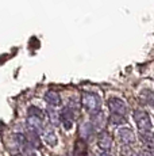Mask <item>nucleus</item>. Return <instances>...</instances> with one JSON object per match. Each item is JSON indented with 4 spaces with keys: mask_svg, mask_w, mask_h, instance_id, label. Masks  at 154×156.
Masks as SVG:
<instances>
[{
    "mask_svg": "<svg viewBox=\"0 0 154 156\" xmlns=\"http://www.w3.org/2000/svg\"><path fill=\"white\" fill-rule=\"evenodd\" d=\"M81 105L88 113L93 114L100 112V106H102V99L97 94L93 92H84L81 97Z\"/></svg>",
    "mask_w": 154,
    "mask_h": 156,
    "instance_id": "f257e3e1",
    "label": "nucleus"
},
{
    "mask_svg": "<svg viewBox=\"0 0 154 156\" xmlns=\"http://www.w3.org/2000/svg\"><path fill=\"white\" fill-rule=\"evenodd\" d=\"M134 119L137 122L138 128H139V132H149L152 130V119H150L149 114H147L145 110L142 109H138L134 112Z\"/></svg>",
    "mask_w": 154,
    "mask_h": 156,
    "instance_id": "f03ea898",
    "label": "nucleus"
},
{
    "mask_svg": "<svg viewBox=\"0 0 154 156\" xmlns=\"http://www.w3.org/2000/svg\"><path fill=\"white\" fill-rule=\"evenodd\" d=\"M107 105H108V109H109V112H111V114H120V115H126L127 106H126V103H124L122 99L115 98V97L109 98Z\"/></svg>",
    "mask_w": 154,
    "mask_h": 156,
    "instance_id": "7ed1b4c3",
    "label": "nucleus"
},
{
    "mask_svg": "<svg viewBox=\"0 0 154 156\" xmlns=\"http://www.w3.org/2000/svg\"><path fill=\"white\" fill-rule=\"evenodd\" d=\"M97 145H99V148L102 149V151H108L109 148H111L112 145V139L111 136L108 134V132L105 130H102L99 133V136H97Z\"/></svg>",
    "mask_w": 154,
    "mask_h": 156,
    "instance_id": "20e7f679",
    "label": "nucleus"
},
{
    "mask_svg": "<svg viewBox=\"0 0 154 156\" xmlns=\"http://www.w3.org/2000/svg\"><path fill=\"white\" fill-rule=\"evenodd\" d=\"M118 137L122 144H131L135 141V134L130 128H122L118 132Z\"/></svg>",
    "mask_w": 154,
    "mask_h": 156,
    "instance_id": "39448f33",
    "label": "nucleus"
},
{
    "mask_svg": "<svg viewBox=\"0 0 154 156\" xmlns=\"http://www.w3.org/2000/svg\"><path fill=\"white\" fill-rule=\"evenodd\" d=\"M105 124H107V118L104 117V114L102 112H97V113H93L92 114V125L95 129H103L105 128Z\"/></svg>",
    "mask_w": 154,
    "mask_h": 156,
    "instance_id": "423d86ee",
    "label": "nucleus"
},
{
    "mask_svg": "<svg viewBox=\"0 0 154 156\" xmlns=\"http://www.w3.org/2000/svg\"><path fill=\"white\" fill-rule=\"evenodd\" d=\"M27 126L34 129V130H37L38 133H39V132H43V119L39 118V117H35V115H28Z\"/></svg>",
    "mask_w": 154,
    "mask_h": 156,
    "instance_id": "0eeeda50",
    "label": "nucleus"
},
{
    "mask_svg": "<svg viewBox=\"0 0 154 156\" xmlns=\"http://www.w3.org/2000/svg\"><path fill=\"white\" fill-rule=\"evenodd\" d=\"M43 140H45L46 144H49L50 147L57 145V136H55L54 130H53L50 126H47L46 129H43Z\"/></svg>",
    "mask_w": 154,
    "mask_h": 156,
    "instance_id": "6e6552de",
    "label": "nucleus"
},
{
    "mask_svg": "<svg viewBox=\"0 0 154 156\" xmlns=\"http://www.w3.org/2000/svg\"><path fill=\"white\" fill-rule=\"evenodd\" d=\"M139 99H141L142 103L149 105L150 107L154 109V91H150V90H143V91L139 94Z\"/></svg>",
    "mask_w": 154,
    "mask_h": 156,
    "instance_id": "1a4fd4ad",
    "label": "nucleus"
},
{
    "mask_svg": "<svg viewBox=\"0 0 154 156\" xmlns=\"http://www.w3.org/2000/svg\"><path fill=\"white\" fill-rule=\"evenodd\" d=\"M139 136L145 145L149 147L150 149H154V132H139Z\"/></svg>",
    "mask_w": 154,
    "mask_h": 156,
    "instance_id": "9d476101",
    "label": "nucleus"
},
{
    "mask_svg": "<svg viewBox=\"0 0 154 156\" xmlns=\"http://www.w3.org/2000/svg\"><path fill=\"white\" fill-rule=\"evenodd\" d=\"M45 101L50 105V106H54V107L61 105V98H60V95H58V92L52 91V90L45 94Z\"/></svg>",
    "mask_w": 154,
    "mask_h": 156,
    "instance_id": "9b49d317",
    "label": "nucleus"
},
{
    "mask_svg": "<svg viewBox=\"0 0 154 156\" xmlns=\"http://www.w3.org/2000/svg\"><path fill=\"white\" fill-rule=\"evenodd\" d=\"M46 113H47V115H49V118H50V122H52L54 126L60 124V121H61V114L58 113L57 110L54 109V107H49V109L46 110Z\"/></svg>",
    "mask_w": 154,
    "mask_h": 156,
    "instance_id": "f8f14e48",
    "label": "nucleus"
},
{
    "mask_svg": "<svg viewBox=\"0 0 154 156\" xmlns=\"http://www.w3.org/2000/svg\"><path fill=\"white\" fill-rule=\"evenodd\" d=\"M93 125L92 124H89V122H85V124H82L81 125V129H80V134H81L84 139H88V137L92 134V132H93Z\"/></svg>",
    "mask_w": 154,
    "mask_h": 156,
    "instance_id": "ddd939ff",
    "label": "nucleus"
},
{
    "mask_svg": "<svg viewBox=\"0 0 154 156\" xmlns=\"http://www.w3.org/2000/svg\"><path fill=\"white\" fill-rule=\"evenodd\" d=\"M46 114H47L46 112H43V110L38 109V107H35V106H31L30 109H28V115H35V117H39V118L45 119Z\"/></svg>",
    "mask_w": 154,
    "mask_h": 156,
    "instance_id": "4468645a",
    "label": "nucleus"
},
{
    "mask_svg": "<svg viewBox=\"0 0 154 156\" xmlns=\"http://www.w3.org/2000/svg\"><path fill=\"white\" fill-rule=\"evenodd\" d=\"M20 152H22L23 156H37L34 147H32L30 143H27L26 145H23L22 147V151H20Z\"/></svg>",
    "mask_w": 154,
    "mask_h": 156,
    "instance_id": "2eb2a0df",
    "label": "nucleus"
},
{
    "mask_svg": "<svg viewBox=\"0 0 154 156\" xmlns=\"http://www.w3.org/2000/svg\"><path fill=\"white\" fill-rule=\"evenodd\" d=\"M109 121L115 125H122L126 122V118H124V115H120V114H111L109 115Z\"/></svg>",
    "mask_w": 154,
    "mask_h": 156,
    "instance_id": "dca6fc26",
    "label": "nucleus"
},
{
    "mask_svg": "<svg viewBox=\"0 0 154 156\" xmlns=\"http://www.w3.org/2000/svg\"><path fill=\"white\" fill-rule=\"evenodd\" d=\"M119 151H120V155L122 156H134V151H132V148L130 147V144H123Z\"/></svg>",
    "mask_w": 154,
    "mask_h": 156,
    "instance_id": "f3484780",
    "label": "nucleus"
},
{
    "mask_svg": "<svg viewBox=\"0 0 154 156\" xmlns=\"http://www.w3.org/2000/svg\"><path fill=\"white\" fill-rule=\"evenodd\" d=\"M62 125H64V128L66 130H69V129L73 128V121H62Z\"/></svg>",
    "mask_w": 154,
    "mask_h": 156,
    "instance_id": "a211bd4d",
    "label": "nucleus"
},
{
    "mask_svg": "<svg viewBox=\"0 0 154 156\" xmlns=\"http://www.w3.org/2000/svg\"><path fill=\"white\" fill-rule=\"evenodd\" d=\"M138 156H154V154H152L150 151H146V149H143V151H139Z\"/></svg>",
    "mask_w": 154,
    "mask_h": 156,
    "instance_id": "6ab92c4d",
    "label": "nucleus"
},
{
    "mask_svg": "<svg viewBox=\"0 0 154 156\" xmlns=\"http://www.w3.org/2000/svg\"><path fill=\"white\" fill-rule=\"evenodd\" d=\"M100 156H111V155H109V154H108V152H103V154H102V155H100Z\"/></svg>",
    "mask_w": 154,
    "mask_h": 156,
    "instance_id": "aec40b11",
    "label": "nucleus"
},
{
    "mask_svg": "<svg viewBox=\"0 0 154 156\" xmlns=\"http://www.w3.org/2000/svg\"><path fill=\"white\" fill-rule=\"evenodd\" d=\"M89 156H93V155H89Z\"/></svg>",
    "mask_w": 154,
    "mask_h": 156,
    "instance_id": "412c9836",
    "label": "nucleus"
}]
</instances>
